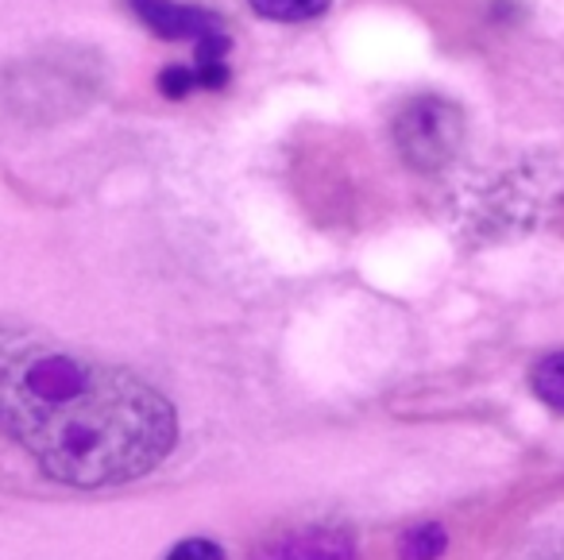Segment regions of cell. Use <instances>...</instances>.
<instances>
[{
    "label": "cell",
    "instance_id": "cell-11",
    "mask_svg": "<svg viewBox=\"0 0 564 560\" xmlns=\"http://www.w3.org/2000/svg\"><path fill=\"white\" fill-rule=\"evenodd\" d=\"M530 560H564V541H549V545H541V549L533 552Z\"/></svg>",
    "mask_w": 564,
    "mask_h": 560
},
{
    "label": "cell",
    "instance_id": "cell-6",
    "mask_svg": "<svg viewBox=\"0 0 564 560\" xmlns=\"http://www.w3.org/2000/svg\"><path fill=\"white\" fill-rule=\"evenodd\" d=\"M530 387L541 402L564 413V352H553V356L538 359V367L530 371Z\"/></svg>",
    "mask_w": 564,
    "mask_h": 560
},
{
    "label": "cell",
    "instance_id": "cell-3",
    "mask_svg": "<svg viewBox=\"0 0 564 560\" xmlns=\"http://www.w3.org/2000/svg\"><path fill=\"white\" fill-rule=\"evenodd\" d=\"M82 86H94L70 58H32L17 63L0 78V97L20 117H55L63 105H82Z\"/></svg>",
    "mask_w": 564,
    "mask_h": 560
},
{
    "label": "cell",
    "instance_id": "cell-1",
    "mask_svg": "<svg viewBox=\"0 0 564 560\" xmlns=\"http://www.w3.org/2000/svg\"><path fill=\"white\" fill-rule=\"evenodd\" d=\"M0 429L70 487L132 483L178 441L151 383L12 317H0Z\"/></svg>",
    "mask_w": 564,
    "mask_h": 560
},
{
    "label": "cell",
    "instance_id": "cell-9",
    "mask_svg": "<svg viewBox=\"0 0 564 560\" xmlns=\"http://www.w3.org/2000/svg\"><path fill=\"white\" fill-rule=\"evenodd\" d=\"M166 560H228V557L217 541H209V537H189V541L174 545V549L166 552Z\"/></svg>",
    "mask_w": 564,
    "mask_h": 560
},
{
    "label": "cell",
    "instance_id": "cell-7",
    "mask_svg": "<svg viewBox=\"0 0 564 560\" xmlns=\"http://www.w3.org/2000/svg\"><path fill=\"white\" fill-rule=\"evenodd\" d=\"M251 12L267 20H282V24H302V20H317L329 12L333 0H248Z\"/></svg>",
    "mask_w": 564,
    "mask_h": 560
},
{
    "label": "cell",
    "instance_id": "cell-2",
    "mask_svg": "<svg viewBox=\"0 0 564 560\" xmlns=\"http://www.w3.org/2000/svg\"><path fill=\"white\" fill-rule=\"evenodd\" d=\"M394 148L417 174H441L464 148V112L445 97H414L394 112Z\"/></svg>",
    "mask_w": 564,
    "mask_h": 560
},
{
    "label": "cell",
    "instance_id": "cell-10",
    "mask_svg": "<svg viewBox=\"0 0 564 560\" xmlns=\"http://www.w3.org/2000/svg\"><path fill=\"white\" fill-rule=\"evenodd\" d=\"M159 89H163L166 97H186L189 89H197V78H194V66H166L163 74H159Z\"/></svg>",
    "mask_w": 564,
    "mask_h": 560
},
{
    "label": "cell",
    "instance_id": "cell-8",
    "mask_svg": "<svg viewBox=\"0 0 564 560\" xmlns=\"http://www.w3.org/2000/svg\"><path fill=\"white\" fill-rule=\"evenodd\" d=\"M448 537L441 526H417L410 534H402V545H399V557L402 560H437L445 552Z\"/></svg>",
    "mask_w": 564,
    "mask_h": 560
},
{
    "label": "cell",
    "instance_id": "cell-5",
    "mask_svg": "<svg viewBox=\"0 0 564 560\" xmlns=\"http://www.w3.org/2000/svg\"><path fill=\"white\" fill-rule=\"evenodd\" d=\"M259 560H356V545L345 529L306 526L279 537Z\"/></svg>",
    "mask_w": 564,
    "mask_h": 560
},
{
    "label": "cell",
    "instance_id": "cell-4",
    "mask_svg": "<svg viewBox=\"0 0 564 560\" xmlns=\"http://www.w3.org/2000/svg\"><path fill=\"white\" fill-rule=\"evenodd\" d=\"M132 12L148 32L159 40H202L209 32H220V20L194 4H178V0H128Z\"/></svg>",
    "mask_w": 564,
    "mask_h": 560
}]
</instances>
